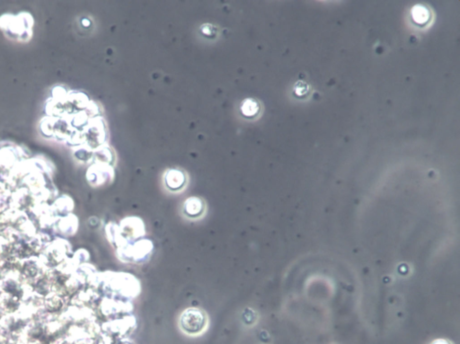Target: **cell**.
<instances>
[{
    "mask_svg": "<svg viewBox=\"0 0 460 344\" xmlns=\"http://www.w3.org/2000/svg\"><path fill=\"white\" fill-rule=\"evenodd\" d=\"M164 182L169 191L177 192L184 187L186 183V176L182 171L170 169L166 171L164 175Z\"/></svg>",
    "mask_w": 460,
    "mask_h": 344,
    "instance_id": "obj_4",
    "label": "cell"
},
{
    "mask_svg": "<svg viewBox=\"0 0 460 344\" xmlns=\"http://www.w3.org/2000/svg\"><path fill=\"white\" fill-rule=\"evenodd\" d=\"M101 309L105 316H125L124 314H128L132 312L133 306L130 301L106 297L102 301Z\"/></svg>",
    "mask_w": 460,
    "mask_h": 344,
    "instance_id": "obj_3",
    "label": "cell"
},
{
    "mask_svg": "<svg viewBox=\"0 0 460 344\" xmlns=\"http://www.w3.org/2000/svg\"><path fill=\"white\" fill-rule=\"evenodd\" d=\"M200 32H201V34H203L206 37H208V38H212V37H214V36L216 35V34H217V29H216L214 26H210V25H205V26L201 27Z\"/></svg>",
    "mask_w": 460,
    "mask_h": 344,
    "instance_id": "obj_9",
    "label": "cell"
},
{
    "mask_svg": "<svg viewBox=\"0 0 460 344\" xmlns=\"http://www.w3.org/2000/svg\"><path fill=\"white\" fill-rule=\"evenodd\" d=\"M205 202L198 197L188 198L183 203V214L189 218H199L205 213Z\"/></svg>",
    "mask_w": 460,
    "mask_h": 344,
    "instance_id": "obj_5",
    "label": "cell"
},
{
    "mask_svg": "<svg viewBox=\"0 0 460 344\" xmlns=\"http://www.w3.org/2000/svg\"><path fill=\"white\" fill-rule=\"evenodd\" d=\"M412 13H413V20L417 22L418 24H423L428 21L429 19V12L422 6H415L413 8Z\"/></svg>",
    "mask_w": 460,
    "mask_h": 344,
    "instance_id": "obj_8",
    "label": "cell"
},
{
    "mask_svg": "<svg viewBox=\"0 0 460 344\" xmlns=\"http://www.w3.org/2000/svg\"><path fill=\"white\" fill-rule=\"evenodd\" d=\"M259 110H260V105L257 101L254 99H247L246 101H244L241 105V111L244 116L247 118L255 117L259 112Z\"/></svg>",
    "mask_w": 460,
    "mask_h": 344,
    "instance_id": "obj_7",
    "label": "cell"
},
{
    "mask_svg": "<svg viewBox=\"0 0 460 344\" xmlns=\"http://www.w3.org/2000/svg\"><path fill=\"white\" fill-rule=\"evenodd\" d=\"M120 233L124 240V245L131 244L137 238L145 235L144 224L139 217H127L121 222Z\"/></svg>",
    "mask_w": 460,
    "mask_h": 344,
    "instance_id": "obj_2",
    "label": "cell"
},
{
    "mask_svg": "<svg viewBox=\"0 0 460 344\" xmlns=\"http://www.w3.org/2000/svg\"><path fill=\"white\" fill-rule=\"evenodd\" d=\"M77 225L78 223L77 217L73 215H68L67 217L60 219L59 225L57 224V228L62 235L71 236L77 232Z\"/></svg>",
    "mask_w": 460,
    "mask_h": 344,
    "instance_id": "obj_6",
    "label": "cell"
},
{
    "mask_svg": "<svg viewBox=\"0 0 460 344\" xmlns=\"http://www.w3.org/2000/svg\"><path fill=\"white\" fill-rule=\"evenodd\" d=\"M207 325V314L200 308L190 307L183 311L180 315V329L187 335H200L206 331Z\"/></svg>",
    "mask_w": 460,
    "mask_h": 344,
    "instance_id": "obj_1",
    "label": "cell"
}]
</instances>
